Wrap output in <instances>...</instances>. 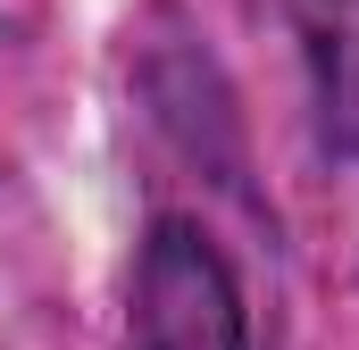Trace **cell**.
<instances>
[{"instance_id":"1","label":"cell","mask_w":359,"mask_h":350,"mask_svg":"<svg viewBox=\"0 0 359 350\" xmlns=\"http://www.w3.org/2000/svg\"><path fill=\"white\" fill-rule=\"evenodd\" d=\"M126 350H251L243 292L217 259V242L184 217H159L134 259V317Z\"/></svg>"},{"instance_id":"2","label":"cell","mask_w":359,"mask_h":350,"mask_svg":"<svg viewBox=\"0 0 359 350\" xmlns=\"http://www.w3.org/2000/svg\"><path fill=\"white\" fill-rule=\"evenodd\" d=\"M301 42H309V76H318V117L326 134L359 150V0H284Z\"/></svg>"}]
</instances>
